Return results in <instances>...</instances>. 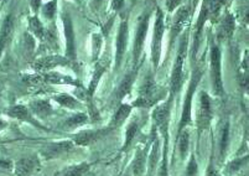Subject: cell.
Wrapping results in <instances>:
<instances>
[{"instance_id":"obj_29","label":"cell","mask_w":249,"mask_h":176,"mask_svg":"<svg viewBox=\"0 0 249 176\" xmlns=\"http://www.w3.org/2000/svg\"><path fill=\"white\" fill-rule=\"evenodd\" d=\"M88 121H89V117H88L87 113H76L74 116H71L70 118H67L66 121L63 122V127H67V128L81 127V125L87 123Z\"/></svg>"},{"instance_id":"obj_17","label":"cell","mask_w":249,"mask_h":176,"mask_svg":"<svg viewBox=\"0 0 249 176\" xmlns=\"http://www.w3.org/2000/svg\"><path fill=\"white\" fill-rule=\"evenodd\" d=\"M37 157L21 158L15 162V175L17 176H31L38 168Z\"/></svg>"},{"instance_id":"obj_5","label":"cell","mask_w":249,"mask_h":176,"mask_svg":"<svg viewBox=\"0 0 249 176\" xmlns=\"http://www.w3.org/2000/svg\"><path fill=\"white\" fill-rule=\"evenodd\" d=\"M61 21H62L63 35H65V42H66V51L65 56L72 65L76 64L77 61V44H76V33H74L73 21L69 11H63L61 14Z\"/></svg>"},{"instance_id":"obj_37","label":"cell","mask_w":249,"mask_h":176,"mask_svg":"<svg viewBox=\"0 0 249 176\" xmlns=\"http://www.w3.org/2000/svg\"><path fill=\"white\" fill-rule=\"evenodd\" d=\"M197 173H198L197 161H196L195 155H191V159H190L189 164H187L186 176H197Z\"/></svg>"},{"instance_id":"obj_12","label":"cell","mask_w":249,"mask_h":176,"mask_svg":"<svg viewBox=\"0 0 249 176\" xmlns=\"http://www.w3.org/2000/svg\"><path fill=\"white\" fill-rule=\"evenodd\" d=\"M72 65L66 56H57V55H50L40 57L37 60L34 61L33 69L35 70L37 73H46L51 70L56 69V67L61 66H70Z\"/></svg>"},{"instance_id":"obj_23","label":"cell","mask_w":249,"mask_h":176,"mask_svg":"<svg viewBox=\"0 0 249 176\" xmlns=\"http://www.w3.org/2000/svg\"><path fill=\"white\" fill-rule=\"evenodd\" d=\"M5 113H6V116H9L10 118L19 119V121H24V122H28V123L36 124V122L34 121L33 117H31L29 108L25 107V106H21V105L13 106V107L8 108Z\"/></svg>"},{"instance_id":"obj_18","label":"cell","mask_w":249,"mask_h":176,"mask_svg":"<svg viewBox=\"0 0 249 176\" xmlns=\"http://www.w3.org/2000/svg\"><path fill=\"white\" fill-rule=\"evenodd\" d=\"M44 76L45 82L52 83V85H69V86H74V87L82 88L81 87V83L76 80V78L71 77V76H67V74L60 73V72H46V73H42Z\"/></svg>"},{"instance_id":"obj_36","label":"cell","mask_w":249,"mask_h":176,"mask_svg":"<svg viewBox=\"0 0 249 176\" xmlns=\"http://www.w3.org/2000/svg\"><path fill=\"white\" fill-rule=\"evenodd\" d=\"M247 161H248V157H242V158H237V159H234L232 162H231L230 165H228V173L234 174L237 173V171H239L242 168H243L244 164H247Z\"/></svg>"},{"instance_id":"obj_33","label":"cell","mask_w":249,"mask_h":176,"mask_svg":"<svg viewBox=\"0 0 249 176\" xmlns=\"http://www.w3.org/2000/svg\"><path fill=\"white\" fill-rule=\"evenodd\" d=\"M178 152L182 158L186 157L187 152H189V145H190V137L187 130H181L178 133Z\"/></svg>"},{"instance_id":"obj_44","label":"cell","mask_w":249,"mask_h":176,"mask_svg":"<svg viewBox=\"0 0 249 176\" xmlns=\"http://www.w3.org/2000/svg\"><path fill=\"white\" fill-rule=\"evenodd\" d=\"M5 127H6V122L3 121V119H0V130H3Z\"/></svg>"},{"instance_id":"obj_27","label":"cell","mask_w":249,"mask_h":176,"mask_svg":"<svg viewBox=\"0 0 249 176\" xmlns=\"http://www.w3.org/2000/svg\"><path fill=\"white\" fill-rule=\"evenodd\" d=\"M53 99H55L58 105L65 108H69V109H77V108H80L82 106V103L78 101V98H76L73 96H70L67 93L57 94V96L53 97Z\"/></svg>"},{"instance_id":"obj_3","label":"cell","mask_w":249,"mask_h":176,"mask_svg":"<svg viewBox=\"0 0 249 176\" xmlns=\"http://www.w3.org/2000/svg\"><path fill=\"white\" fill-rule=\"evenodd\" d=\"M151 17H153V9L148 8V10L142 11V14L138 19L134 42H133V64H134V67H138L137 65L142 57V49L145 45L146 36H148L149 28H150Z\"/></svg>"},{"instance_id":"obj_11","label":"cell","mask_w":249,"mask_h":176,"mask_svg":"<svg viewBox=\"0 0 249 176\" xmlns=\"http://www.w3.org/2000/svg\"><path fill=\"white\" fill-rule=\"evenodd\" d=\"M212 116H213V109H212L211 98L206 92H201L200 97H198L197 108V125L200 132H202L210 125Z\"/></svg>"},{"instance_id":"obj_31","label":"cell","mask_w":249,"mask_h":176,"mask_svg":"<svg viewBox=\"0 0 249 176\" xmlns=\"http://www.w3.org/2000/svg\"><path fill=\"white\" fill-rule=\"evenodd\" d=\"M228 143H230V123L226 122L225 125L222 127L221 141H219V155H221V158L226 155Z\"/></svg>"},{"instance_id":"obj_15","label":"cell","mask_w":249,"mask_h":176,"mask_svg":"<svg viewBox=\"0 0 249 176\" xmlns=\"http://www.w3.org/2000/svg\"><path fill=\"white\" fill-rule=\"evenodd\" d=\"M14 29H15L14 17H13V15H8V17L4 19L3 24H1V28H0V58H1V56H3L6 47H8L9 44H10L13 34H14Z\"/></svg>"},{"instance_id":"obj_43","label":"cell","mask_w":249,"mask_h":176,"mask_svg":"<svg viewBox=\"0 0 249 176\" xmlns=\"http://www.w3.org/2000/svg\"><path fill=\"white\" fill-rule=\"evenodd\" d=\"M0 166H3V168H10L11 164L9 161H0Z\"/></svg>"},{"instance_id":"obj_40","label":"cell","mask_w":249,"mask_h":176,"mask_svg":"<svg viewBox=\"0 0 249 176\" xmlns=\"http://www.w3.org/2000/svg\"><path fill=\"white\" fill-rule=\"evenodd\" d=\"M30 1L31 11L34 13V15H38V11H40V8L42 5L41 0H29Z\"/></svg>"},{"instance_id":"obj_16","label":"cell","mask_w":249,"mask_h":176,"mask_svg":"<svg viewBox=\"0 0 249 176\" xmlns=\"http://www.w3.org/2000/svg\"><path fill=\"white\" fill-rule=\"evenodd\" d=\"M221 21H219L217 36L221 40L231 39L235 30V18L230 10H226L225 14L221 15Z\"/></svg>"},{"instance_id":"obj_19","label":"cell","mask_w":249,"mask_h":176,"mask_svg":"<svg viewBox=\"0 0 249 176\" xmlns=\"http://www.w3.org/2000/svg\"><path fill=\"white\" fill-rule=\"evenodd\" d=\"M137 76H138V67H133L132 71H129L128 73L124 76V78L121 81L119 86H118L117 92H115V97H117L118 99L124 98V97L130 92V89H132L133 87V83H134Z\"/></svg>"},{"instance_id":"obj_14","label":"cell","mask_w":249,"mask_h":176,"mask_svg":"<svg viewBox=\"0 0 249 176\" xmlns=\"http://www.w3.org/2000/svg\"><path fill=\"white\" fill-rule=\"evenodd\" d=\"M109 128L107 129H87L82 130V132L77 133L74 135L73 143L77 144V145L81 146H88L92 145L93 143L98 141L101 138H104V135L109 132Z\"/></svg>"},{"instance_id":"obj_41","label":"cell","mask_w":249,"mask_h":176,"mask_svg":"<svg viewBox=\"0 0 249 176\" xmlns=\"http://www.w3.org/2000/svg\"><path fill=\"white\" fill-rule=\"evenodd\" d=\"M112 10L114 14H117V13H119V11L123 9L124 6V0H112Z\"/></svg>"},{"instance_id":"obj_35","label":"cell","mask_w":249,"mask_h":176,"mask_svg":"<svg viewBox=\"0 0 249 176\" xmlns=\"http://www.w3.org/2000/svg\"><path fill=\"white\" fill-rule=\"evenodd\" d=\"M22 82L29 86H40L45 82L42 73H33L22 76Z\"/></svg>"},{"instance_id":"obj_9","label":"cell","mask_w":249,"mask_h":176,"mask_svg":"<svg viewBox=\"0 0 249 176\" xmlns=\"http://www.w3.org/2000/svg\"><path fill=\"white\" fill-rule=\"evenodd\" d=\"M191 6L190 5H181L180 8L175 10V15L171 21V26H170V36L169 41L170 46L176 41L178 36L183 33V29L186 28L187 22L190 20V15H191Z\"/></svg>"},{"instance_id":"obj_7","label":"cell","mask_w":249,"mask_h":176,"mask_svg":"<svg viewBox=\"0 0 249 176\" xmlns=\"http://www.w3.org/2000/svg\"><path fill=\"white\" fill-rule=\"evenodd\" d=\"M129 44V22L126 18L122 19L119 28H118L117 39H115V56H114V70L119 71L123 65L126 50Z\"/></svg>"},{"instance_id":"obj_30","label":"cell","mask_w":249,"mask_h":176,"mask_svg":"<svg viewBox=\"0 0 249 176\" xmlns=\"http://www.w3.org/2000/svg\"><path fill=\"white\" fill-rule=\"evenodd\" d=\"M102 47H103V36H102V34H93V35H92V50H90L92 61L99 60V55H101L102 53Z\"/></svg>"},{"instance_id":"obj_10","label":"cell","mask_w":249,"mask_h":176,"mask_svg":"<svg viewBox=\"0 0 249 176\" xmlns=\"http://www.w3.org/2000/svg\"><path fill=\"white\" fill-rule=\"evenodd\" d=\"M210 21V17H208V11L206 8L205 3H201L200 13H198L197 20H196V25H195L194 30V42H192V49H191V60L192 62L196 61V57L200 51L201 42H202L203 37V28H205L206 22Z\"/></svg>"},{"instance_id":"obj_26","label":"cell","mask_w":249,"mask_h":176,"mask_svg":"<svg viewBox=\"0 0 249 176\" xmlns=\"http://www.w3.org/2000/svg\"><path fill=\"white\" fill-rule=\"evenodd\" d=\"M57 3L58 0H50L47 3L42 4L38 14L41 15L42 19L46 20L47 22H52L57 14Z\"/></svg>"},{"instance_id":"obj_45","label":"cell","mask_w":249,"mask_h":176,"mask_svg":"<svg viewBox=\"0 0 249 176\" xmlns=\"http://www.w3.org/2000/svg\"><path fill=\"white\" fill-rule=\"evenodd\" d=\"M197 3H198V0H194V4H192V6H191L192 10H195V9H196V6H197Z\"/></svg>"},{"instance_id":"obj_20","label":"cell","mask_w":249,"mask_h":176,"mask_svg":"<svg viewBox=\"0 0 249 176\" xmlns=\"http://www.w3.org/2000/svg\"><path fill=\"white\" fill-rule=\"evenodd\" d=\"M28 28L29 33L38 39L40 41H46V28H45L44 22L41 21V19L38 18V15H31L29 17L28 20Z\"/></svg>"},{"instance_id":"obj_1","label":"cell","mask_w":249,"mask_h":176,"mask_svg":"<svg viewBox=\"0 0 249 176\" xmlns=\"http://www.w3.org/2000/svg\"><path fill=\"white\" fill-rule=\"evenodd\" d=\"M189 39H190V30L186 29L185 33L180 35L178 45V53H176L175 62L173 66V72H171V80H170V97L173 99L180 91L181 86L183 82V69L186 64V58L189 55Z\"/></svg>"},{"instance_id":"obj_8","label":"cell","mask_w":249,"mask_h":176,"mask_svg":"<svg viewBox=\"0 0 249 176\" xmlns=\"http://www.w3.org/2000/svg\"><path fill=\"white\" fill-rule=\"evenodd\" d=\"M158 94H159V88H158V85L154 80L153 74L149 73L142 82L139 91V97L134 102V106L140 108L151 107V106L155 105V99Z\"/></svg>"},{"instance_id":"obj_21","label":"cell","mask_w":249,"mask_h":176,"mask_svg":"<svg viewBox=\"0 0 249 176\" xmlns=\"http://www.w3.org/2000/svg\"><path fill=\"white\" fill-rule=\"evenodd\" d=\"M108 65H109V60H108V58H106V61H104V58L101 61H97V65H96V69H94L93 76H92V78H90L89 86H88V89H87V92L90 94V96H93L94 92H96L102 76L104 74V72L107 71Z\"/></svg>"},{"instance_id":"obj_2","label":"cell","mask_w":249,"mask_h":176,"mask_svg":"<svg viewBox=\"0 0 249 176\" xmlns=\"http://www.w3.org/2000/svg\"><path fill=\"white\" fill-rule=\"evenodd\" d=\"M155 21H154V30L153 36H151L150 44V57L151 64H153L154 70H158L161 61L162 55V40L165 35V14L161 8L156 6L155 8Z\"/></svg>"},{"instance_id":"obj_34","label":"cell","mask_w":249,"mask_h":176,"mask_svg":"<svg viewBox=\"0 0 249 176\" xmlns=\"http://www.w3.org/2000/svg\"><path fill=\"white\" fill-rule=\"evenodd\" d=\"M138 129H139V127H138V123H130L128 125V128H126V132H125V143H124L123 145V150L124 149H128V146L132 144L133 139L135 138V135H137L138 133Z\"/></svg>"},{"instance_id":"obj_4","label":"cell","mask_w":249,"mask_h":176,"mask_svg":"<svg viewBox=\"0 0 249 176\" xmlns=\"http://www.w3.org/2000/svg\"><path fill=\"white\" fill-rule=\"evenodd\" d=\"M202 69L201 67H196V70L192 73L191 81H190L189 88H187L186 97H185V102H183L182 107V114H181L180 124H178V133L183 130V128L186 127L187 124L191 122L192 118V98H194V93L197 88L198 83H200L201 77H202Z\"/></svg>"},{"instance_id":"obj_24","label":"cell","mask_w":249,"mask_h":176,"mask_svg":"<svg viewBox=\"0 0 249 176\" xmlns=\"http://www.w3.org/2000/svg\"><path fill=\"white\" fill-rule=\"evenodd\" d=\"M90 165L87 162H81L77 165L66 166V168L61 169L57 173L53 174V176H85L89 171Z\"/></svg>"},{"instance_id":"obj_39","label":"cell","mask_w":249,"mask_h":176,"mask_svg":"<svg viewBox=\"0 0 249 176\" xmlns=\"http://www.w3.org/2000/svg\"><path fill=\"white\" fill-rule=\"evenodd\" d=\"M104 3H106V0H89V8L90 10L93 11H98L101 10L102 6L104 5Z\"/></svg>"},{"instance_id":"obj_46","label":"cell","mask_w":249,"mask_h":176,"mask_svg":"<svg viewBox=\"0 0 249 176\" xmlns=\"http://www.w3.org/2000/svg\"><path fill=\"white\" fill-rule=\"evenodd\" d=\"M76 1H77V3H80V0H76Z\"/></svg>"},{"instance_id":"obj_25","label":"cell","mask_w":249,"mask_h":176,"mask_svg":"<svg viewBox=\"0 0 249 176\" xmlns=\"http://www.w3.org/2000/svg\"><path fill=\"white\" fill-rule=\"evenodd\" d=\"M132 112V107L129 105H121L119 108L117 109L115 114L113 116L112 121L109 123V129H115V128H119L122 124H124V122L126 121V118L129 117Z\"/></svg>"},{"instance_id":"obj_28","label":"cell","mask_w":249,"mask_h":176,"mask_svg":"<svg viewBox=\"0 0 249 176\" xmlns=\"http://www.w3.org/2000/svg\"><path fill=\"white\" fill-rule=\"evenodd\" d=\"M145 152L142 149H140V150H138L134 161H133V174L135 176H142V174L145 171Z\"/></svg>"},{"instance_id":"obj_38","label":"cell","mask_w":249,"mask_h":176,"mask_svg":"<svg viewBox=\"0 0 249 176\" xmlns=\"http://www.w3.org/2000/svg\"><path fill=\"white\" fill-rule=\"evenodd\" d=\"M185 0H165V6L169 13H174L176 9L180 8Z\"/></svg>"},{"instance_id":"obj_6","label":"cell","mask_w":249,"mask_h":176,"mask_svg":"<svg viewBox=\"0 0 249 176\" xmlns=\"http://www.w3.org/2000/svg\"><path fill=\"white\" fill-rule=\"evenodd\" d=\"M210 71H211V82L213 91L217 96L223 94V80L221 70V50L218 45L212 41L210 49Z\"/></svg>"},{"instance_id":"obj_42","label":"cell","mask_w":249,"mask_h":176,"mask_svg":"<svg viewBox=\"0 0 249 176\" xmlns=\"http://www.w3.org/2000/svg\"><path fill=\"white\" fill-rule=\"evenodd\" d=\"M206 176H221V175H219L218 171H217L213 166H210L207 170V174H206Z\"/></svg>"},{"instance_id":"obj_47","label":"cell","mask_w":249,"mask_h":176,"mask_svg":"<svg viewBox=\"0 0 249 176\" xmlns=\"http://www.w3.org/2000/svg\"><path fill=\"white\" fill-rule=\"evenodd\" d=\"M124 176H129V175H124Z\"/></svg>"},{"instance_id":"obj_22","label":"cell","mask_w":249,"mask_h":176,"mask_svg":"<svg viewBox=\"0 0 249 176\" xmlns=\"http://www.w3.org/2000/svg\"><path fill=\"white\" fill-rule=\"evenodd\" d=\"M31 110L38 118H49L55 113V109L52 108L51 103L47 99H36L30 105Z\"/></svg>"},{"instance_id":"obj_32","label":"cell","mask_w":249,"mask_h":176,"mask_svg":"<svg viewBox=\"0 0 249 176\" xmlns=\"http://www.w3.org/2000/svg\"><path fill=\"white\" fill-rule=\"evenodd\" d=\"M159 139L158 137H155L154 139V144L151 146V153H150V158H149V174H153V171L156 169V165H158V160H159Z\"/></svg>"},{"instance_id":"obj_13","label":"cell","mask_w":249,"mask_h":176,"mask_svg":"<svg viewBox=\"0 0 249 176\" xmlns=\"http://www.w3.org/2000/svg\"><path fill=\"white\" fill-rule=\"evenodd\" d=\"M73 148H74V143L71 141L50 143V144H46V145L41 149V155L46 160L58 159V158L63 157V155L69 154Z\"/></svg>"}]
</instances>
